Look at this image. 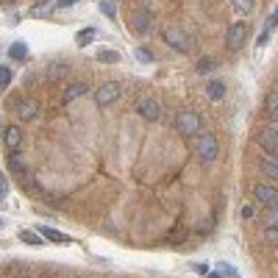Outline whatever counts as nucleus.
<instances>
[{
    "label": "nucleus",
    "mask_w": 278,
    "mask_h": 278,
    "mask_svg": "<svg viewBox=\"0 0 278 278\" xmlns=\"http://www.w3.org/2000/svg\"><path fill=\"white\" fill-rule=\"evenodd\" d=\"M86 92H89V86H86L84 81H78V84H70L67 89H64V95H61V103H73V100L84 98Z\"/></svg>",
    "instance_id": "obj_11"
},
{
    "label": "nucleus",
    "mask_w": 278,
    "mask_h": 278,
    "mask_svg": "<svg viewBox=\"0 0 278 278\" xmlns=\"http://www.w3.org/2000/svg\"><path fill=\"white\" fill-rule=\"evenodd\" d=\"M20 239L25 242V245H42V236H37L34 231H20Z\"/></svg>",
    "instance_id": "obj_25"
},
{
    "label": "nucleus",
    "mask_w": 278,
    "mask_h": 278,
    "mask_svg": "<svg viewBox=\"0 0 278 278\" xmlns=\"http://www.w3.org/2000/svg\"><path fill=\"white\" fill-rule=\"evenodd\" d=\"M211 67H214V61H209V58H200V61H198V70H200V73H209Z\"/></svg>",
    "instance_id": "obj_29"
},
{
    "label": "nucleus",
    "mask_w": 278,
    "mask_h": 278,
    "mask_svg": "<svg viewBox=\"0 0 278 278\" xmlns=\"http://www.w3.org/2000/svg\"><path fill=\"white\" fill-rule=\"evenodd\" d=\"M264 111H267V120L270 122L278 120V98H275V92H270L267 98H264Z\"/></svg>",
    "instance_id": "obj_15"
},
{
    "label": "nucleus",
    "mask_w": 278,
    "mask_h": 278,
    "mask_svg": "<svg viewBox=\"0 0 278 278\" xmlns=\"http://www.w3.org/2000/svg\"><path fill=\"white\" fill-rule=\"evenodd\" d=\"M3 139H6V145H9V150H20V142H22L20 128H6Z\"/></svg>",
    "instance_id": "obj_14"
},
{
    "label": "nucleus",
    "mask_w": 278,
    "mask_h": 278,
    "mask_svg": "<svg viewBox=\"0 0 278 278\" xmlns=\"http://www.w3.org/2000/svg\"><path fill=\"white\" fill-rule=\"evenodd\" d=\"M162 39L167 42L170 47H175V50H181V53H189L192 50V37L189 34H184V31H178V28H167V31L162 34Z\"/></svg>",
    "instance_id": "obj_3"
},
{
    "label": "nucleus",
    "mask_w": 278,
    "mask_h": 278,
    "mask_svg": "<svg viewBox=\"0 0 278 278\" xmlns=\"http://www.w3.org/2000/svg\"><path fill=\"white\" fill-rule=\"evenodd\" d=\"M175 128H178L181 137H198L200 131V117L195 114V111H178L175 114Z\"/></svg>",
    "instance_id": "obj_2"
},
{
    "label": "nucleus",
    "mask_w": 278,
    "mask_h": 278,
    "mask_svg": "<svg viewBox=\"0 0 278 278\" xmlns=\"http://www.w3.org/2000/svg\"><path fill=\"white\" fill-rule=\"evenodd\" d=\"M78 3V0H56V9H67V6Z\"/></svg>",
    "instance_id": "obj_31"
},
{
    "label": "nucleus",
    "mask_w": 278,
    "mask_h": 278,
    "mask_svg": "<svg viewBox=\"0 0 278 278\" xmlns=\"http://www.w3.org/2000/svg\"><path fill=\"white\" fill-rule=\"evenodd\" d=\"M262 173L267 175L270 181H275V178H278V164H275V162H264V164H262Z\"/></svg>",
    "instance_id": "obj_24"
},
{
    "label": "nucleus",
    "mask_w": 278,
    "mask_h": 278,
    "mask_svg": "<svg viewBox=\"0 0 278 278\" xmlns=\"http://www.w3.org/2000/svg\"><path fill=\"white\" fill-rule=\"evenodd\" d=\"M11 78H14V73H11V67H6V64H0V89H6V86L11 84Z\"/></svg>",
    "instance_id": "obj_23"
},
{
    "label": "nucleus",
    "mask_w": 278,
    "mask_h": 278,
    "mask_svg": "<svg viewBox=\"0 0 278 278\" xmlns=\"http://www.w3.org/2000/svg\"><path fill=\"white\" fill-rule=\"evenodd\" d=\"M131 28H134V34H147V31L153 28V14H150V11H145V9L134 11Z\"/></svg>",
    "instance_id": "obj_9"
},
{
    "label": "nucleus",
    "mask_w": 278,
    "mask_h": 278,
    "mask_svg": "<svg viewBox=\"0 0 278 278\" xmlns=\"http://www.w3.org/2000/svg\"><path fill=\"white\" fill-rule=\"evenodd\" d=\"M95 34H98L95 28H81V31L75 34V45H78V47H86V45L95 39Z\"/></svg>",
    "instance_id": "obj_18"
},
{
    "label": "nucleus",
    "mask_w": 278,
    "mask_h": 278,
    "mask_svg": "<svg viewBox=\"0 0 278 278\" xmlns=\"http://www.w3.org/2000/svg\"><path fill=\"white\" fill-rule=\"evenodd\" d=\"M195 153H198L200 162H214L217 153H220V142H217L214 134H200V137H195Z\"/></svg>",
    "instance_id": "obj_1"
},
{
    "label": "nucleus",
    "mask_w": 278,
    "mask_h": 278,
    "mask_svg": "<svg viewBox=\"0 0 278 278\" xmlns=\"http://www.w3.org/2000/svg\"><path fill=\"white\" fill-rule=\"evenodd\" d=\"M37 234H42L47 242H58V245H70V236L67 234H61L58 228H50V226H39L37 228Z\"/></svg>",
    "instance_id": "obj_12"
},
{
    "label": "nucleus",
    "mask_w": 278,
    "mask_h": 278,
    "mask_svg": "<svg viewBox=\"0 0 278 278\" xmlns=\"http://www.w3.org/2000/svg\"><path fill=\"white\" fill-rule=\"evenodd\" d=\"M134 56H137L139 64H153V61H156V56H153L147 47H137V50H134Z\"/></svg>",
    "instance_id": "obj_21"
},
{
    "label": "nucleus",
    "mask_w": 278,
    "mask_h": 278,
    "mask_svg": "<svg viewBox=\"0 0 278 278\" xmlns=\"http://www.w3.org/2000/svg\"><path fill=\"white\" fill-rule=\"evenodd\" d=\"M98 61H103V64H117V61H120V53L111 50V47H100V50H98Z\"/></svg>",
    "instance_id": "obj_17"
},
{
    "label": "nucleus",
    "mask_w": 278,
    "mask_h": 278,
    "mask_svg": "<svg viewBox=\"0 0 278 278\" xmlns=\"http://www.w3.org/2000/svg\"><path fill=\"white\" fill-rule=\"evenodd\" d=\"M9 167L14 170V173H22V170H25V162H22L20 150H11L9 153Z\"/></svg>",
    "instance_id": "obj_19"
},
{
    "label": "nucleus",
    "mask_w": 278,
    "mask_h": 278,
    "mask_svg": "<svg viewBox=\"0 0 278 278\" xmlns=\"http://www.w3.org/2000/svg\"><path fill=\"white\" fill-rule=\"evenodd\" d=\"M9 56L14 58V61H25V58H28V45L25 42H14L9 47Z\"/></svg>",
    "instance_id": "obj_16"
},
{
    "label": "nucleus",
    "mask_w": 278,
    "mask_h": 278,
    "mask_svg": "<svg viewBox=\"0 0 278 278\" xmlns=\"http://www.w3.org/2000/svg\"><path fill=\"white\" fill-rule=\"evenodd\" d=\"M253 214H256L253 206H242V217H245V220H253Z\"/></svg>",
    "instance_id": "obj_30"
},
{
    "label": "nucleus",
    "mask_w": 278,
    "mask_h": 278,
    "mask_svg": "<svg viewBox=\"0 0 278 278\" xmlns=\"http://www.w3.org/2000/svg\"><path fill=\"white\" fill-rule=\"evenodd\" d=\"M264 242H267V245H275V242H278V228L275 226L264 228Z\"/></svg>",
    "instance_id": "obj_27"
},
{
    "label": "nucleus",
    "mask_w": 278,
    "mask_h": 278,
    "mask_svg": "<svg viewBox=\"0 0 278 278\" xmlns=\"http://www.w3.org/2000/svg\"><path fill=\"white\" fill-rule=\"evenodd\" d=\"M137 114H139L145 122H156L159 117H162V106H159V100L145 98V100H139V106H137Z\"/></svg>",
    "instance_id": "obj_7"
},
{
    "label": "nucleus",
    "mask_w": 278,
    "mask_h": 278,
    "mask_svg": "<svg viewBox=\"0 0 278 278\" xmlns=\"http://www.w3.org/2000/svg\"><path fill=\"white\" fill-rule=\"evenodd\" d=\"M0 226H3V220H0Z\"/></svg>",
    "instance_id": "obj_35"
},
{
    "label": "nucleus",
    "mask_w": 278,
    "mask_h": 278,
    "mask_svg": "<svg viewBox=\"0 0 278 278\" xmlns=\"http://www.w3.org/2000/svg\"><path fill=\"white\" fill-rule=\"evenodd\" d=\"M217 273H220L223 278H239V273H236V267H231V264L223 262L220 267H217Z\"/></svg>",
    "instance_id": "obj_26"
},
{
    "label": "nucleus",
    "mask_w": 278,
    "mask_h": 278,
    "mask_svg": "<svg viewBox=\"0 0 278 278\" xmlns=\"http://www.w3.org/2000/svg\"><path fill=\"white\" fill-rule=\"evenodd\" d=\"M120 95H122V86L117 84V81H106V84H100L98 92H95V103L98 106H111Z\"/></svg>",
    "instance_id": "obj_4"
},
{
    "label": "nucleus",
    "mask_w": 278,
    "mask_h": 278,
    "mask_svg": "<svg viewBox=\"0 0 278 278\" xmlns=\"http://www.w3.org/2000/svg\"><path fill=\"white\" fill-rule=\"evenodd\" d=\"M98 9L103 11V14L109 17V20H114V17H117V9H114V0H98Z\"/></svg>",
    "instance_id": "obj_22"
},
{
    "label": "nucleus",
    "mask_w": 278,
    "mask_h": 278,
    "mask_svg": "<svg viewBox=\"0 0 278 278\" xmlns=\"http://www.w3.org/2000/svg\"><path fill=\"white\" fill-rule=\"evenodd\" d=\"M259 147H262L267 156H275L278 153V131L273 126H264L262 131H259Z\"/></svg>",
    "instance_id": "obj_6"
},
{
    "label": "nucleus",
    "mask_w": 278,
    "mask_h": 278,
    "mask_svg": "<svg viewBox=\"0 0 278 278\" xmlns=\"http://www.w3.org/2000/svg\"><path fill=\"white\" fill-rule=\"evenodd\" d=\"M206 278H223L220 273H206Z\"/></svg>",
    "instance_id": "obj_34"
},
{
    "label": "nucleus",
    "mask_w": 278,
    "mask_h": 278,
    "mask_svg": "<svg viewBox=\"0 0 278 278\" xmlns=\"http://www.w3.org/2000/svg\"><path fill=\"white\" fill-rule=\"evenodd\" d=\"M67 73H70L67 64H50V67H47V78H64Z\"/></svg>",
    "instance_id": "obj_20"
},
{
    "label": "nucleus",
    "mask_w": 278,
    "mask_h": 278,
    "mask_svg": "<svg viewBox=\"0 0 278 278\" xmlns=\"http://www.w3.org/2000/svg\"><path fill=\"white\" fill-rule=\"evenodd\" d=\"M17 114H20V120H25V122L37 120V117H39V103L34 98L20 100V103H17Z\"/></svg>",
    "instance_id": "obj_10"
},
{
    "label": "nucleus",
    "mask_w": 278,
    "mask_h": 278,
    "mask_svg": "<svg viewBox=\"0 0 278 278\" xmlns=\"http://www.w3.org/2000/svg\"><path fill=\"white\" fill-rule=\"evenodd\" d=\"M234 6L239 9V14H251V9H253L251 0H234Z\"/></svg>",
    "instance_id": "obj_28"
},
{
    "label": "nucleus",
    "mask_w": 278,
    "mask_h": 278,
    "mask_svg": "<svg viewBox=\"0 0 278 278\" xmlns=\"http://www.w3.org/2000/svg\"><path fill=\"white\" fill-rule=\"evenodd\" d=\"M181 239H184V231H175V236H173V239H170V242H173V245H178Z\"/></svg>",
    "instance_id": "obj_32"
},
{
    "label": "nucleus",
    "mask_w": 278,
    "mask_h": 278,
    "mask_svg": "<svg viewBox=\"0 0 278 278\" xmlns=\"http://www.w3.org/2000/svg\"><path fill=\"white\" fill-rule=\"evenodd\" d=\"M0 195H6V178L0 175Z\"/></svg>",
    "instance_id": "obj_33"
},
{
    "label": "nucleus",
    "mask_w": 278,
    "mask_h": 278,
    "mask_svg": "<svg viewBox=\"0 0 278 278\" xmlns=\"http://www.w3.org/2000/svg\"><path fill=\"white\" fill-rule=\"evenodd\" d=\"M251 192H253V198H256V203L267 206V209H275L278 206V192L273 189V184H256Z\"/></svg>",
    "instance_id": "obj_5"
},
{
    "label": "nucleus",
    "mask_w": 278,
    "mask_h": 278,
    "mask_svg": "<svg viewBox=\"0 0 278 278\" xmlns=\"http://www.w3.org/2000/svg\"><path fill=\"white\" fill-rule=\"evenodd\" d=\"M248 39V28L242 25V22H236V25L228 28V37H226V47L228 50H242V45H245Z\"/></svg>",
    "instance_id": "obj_8"
},
{
    "label": "nucleus",
    "mask_w": 278,
    "mask_h": 278,
    "mask_svg": "<svg viewBox=\"0 0 278 278\" xmlns=\"http://www.w3.org/2000/svg\"><path fill=\"white\" fill-rule=\"evenodd\" d=\"M206 92H209L211 100H223V98H226V84H223L220 78H211L209 86H206Z\"/></svg>",
    "instance_id": "obj_13"
}]
</instances>
